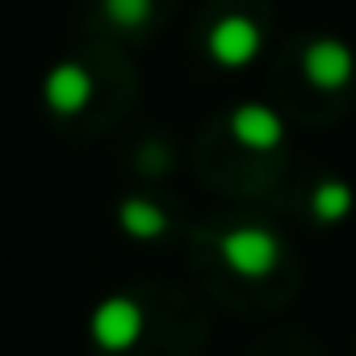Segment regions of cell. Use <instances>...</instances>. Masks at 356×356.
<instances>
[{
  "mask_svg": "<svg viewBox=\"0 0 356 356\" xmlns=\"http://www.w3.org/2000/svg\"><path fill=\"white\" fill-rule=\"evenodd\" d=\"M231 134L248 151H273L285 130H281V118L268 105H239L231 113Z\"/></svg>",
  "mask_w": 356,
  "mask_h": 356,
  "instance_id": "cell-5",
  "label": "cell"
},
{
  "mask_svg": "<svg viewBox=\"0 0 356 356\" xmlns=\"http://www.w3.org/2000/svg\"><path fill=\"white\" fill-rule=\"evenodd\" d=\"M256 55H260V30L243 13L222 17L210 30V59L214 63H222V67H248Z\"/></svg>",
  "mask_w": 356,
  "mask_h": 356,
  "instance_id": "cell-3",
  "label": "cell"
},
{
  "mask_svg": "<svg viewBox=\"0 0 356 356\" xmlns=\"http://www.w3.org/2000/svg\"><path fill=\"white\" fill-rule=\"evenodd\" d=\"M105 13L122 30H138L151 17V0H105Z\"/></svg>",
  "mask_w": 356,
  "mask_h": 356,
  "instance_id": "cell-9",
  "label": "cell"
},
{
  "mask_svg": "<svg viewBox=\"0 0 356 356\" xmlns=\"http://www.w3.org/2000/svg\"><path fill=\"white\" fill-rule=\"evenodd\" d=\"M88 97H92V80H88V72L80 63H59L47 76V105L55 113L72 118V113H80L88 105Z\"/></svg>",
  "mask_w": 356,
  "mask_h": 356,
  "instance_id": "cell-6",
  "label": "cell"
},
{
  "mask_svg": "<svg viewBox=\"0 0 356 356\" xmlns=\"http://www.w3.org/2000/svg\"><path fill=\"white\" fill-rule=\"evenodd\" d=\"M348 210H352V189L348 185L327 181V185L314 189V214L323 222H339V218H348Z\"/></svg>",
  "mask_w": 356,
  "mask_h": 356,
  "instance_id": "cell-8",
  "label": "cell"
},
{
  "mask_svg": "<svg viewBox=\"0 0 356 356\" xmlns=\"http://www.w3.org/2000/svg\"><path fill=\"white\" fill-rule=\"evenodd\" d=\"M218 252L231 264V273H239V277H268L277 268V260H281V243L264 227H239V231H231Z\"/></svg>",
  "mask_w": 356,
  "mask_h": 356,
  "instance_id": "cell-1",
  "label": "cell"
},
{
  "mask_svg": "<svg viewBox=\"0 0 356 356\" xmlns=\"http://www.w3.org/2000/svg\"><path fill=\"white\" fill-rule=\"evenodd\" d=\"M302 72H306V80H310L314 88L335 92V88H343V84L352 80L356 59H352V51H348L343 42H335V38H318V42H310V47H306Z\"/></svg>",
  "mask_w": 356,
  "mask_h": 356,
  "instance_id": "cell-4",
  "label": "cell"
},
{
  "mask_svg": "<svg viewBox=\"0 0 356 356\" xmlns=\"http://www.w3.org/2000/svg\"><path fill=\"white\" fill-rule=\"evenodd\" d=\"M118 218H122L126 235H134V239H159V235H163V227H168L163 210H159L155 202H143V197H130V202H122Z\"/></svg>",
  "mask_w": 356,
  "mask_h": 356,
  "instance_id": "cell-7",
  "label": "cell"
},
{
  "mask_svg": "<svg viewBox=\"0 0 356 356\" xmlns=\"http://www.w3.org/2000/svg\"><path fill=\"white\" fill-rule=\"evenodd\" d=\"M143 323H147V318H143V306H138V302H130V298H109V302H101V306L92 310L88 331H92V343H97V348H105V352H126V348L138 343Z\"/></svg>",
  "mask_w": 356,
  "mask_h": 356,
  "instance_id": "cell-2",
  "label": "cell"
}]
</instances>
